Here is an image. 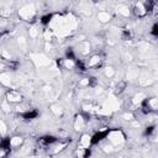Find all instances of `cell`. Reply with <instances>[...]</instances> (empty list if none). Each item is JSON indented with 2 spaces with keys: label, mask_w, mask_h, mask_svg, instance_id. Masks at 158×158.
<instances>
[{
  "label": "cell",
  "mask_w": 158,
  "mask_h": 158,
  "mask_svg": "<svg viewBox=\"0 0 158 158\" xmlns=\"http://www.w3.org/2000/svg\"><path fill=\"white\" fill-rule=\"evenodd\" d=\"M110 14L109 12H106V11H100L99 14H98V20H99L100 22H103V24H105V22H108L110 21Z\"/></svg>",
  "instance_id": "277c9868"
},
{
  "label": "cell",
  "mask_w": 158,
  "mask_h": 158,
  "mask_svg": "<svg viewBox=\"0 0 158 158\" xmlns=\"http://www.w3.org/2000/svg\"><path fill=\"white\" fill-rule=\"evenodd\" d=\"M100 62V57L99 56H94V57H91V59L89 61V66L93 67V66H95V64H98Z\"/></svg>",
  "instance_id": "30bf717a"
},
{
  "label": "cell",
  "mask_w": 158,
  "mask_h": 158,
  "mask_svg": "<svg viewBox=\"0 0 158 158\" xmlns=\"http://www.w3.org/2000/svg\"><path fill=\"white\" fill-rule=\"evenodd\" d=\"M83 126H84V120H83L82 116H78L76 120V128L77 130H82Z\"/></svg>",
  "instance_id": "9c48e42d"
},
{
  "label": "cell",
  "mask_w": 158,
  "mask_h": 158,
  "mask_svg": "<svg viewBox=\"0 0 158 158\" xmlns=\"http://www.w3.org/2000/svg\"><path fill=\"white\" fill-rule=\"evenodd\" d=\"M115 74V71L111 67H109V68H106V71H105V76L106 77H109V78H111Z\"/></svg>",
  "instance_id": "7c38bea8"
},
{
  "label": "cell",
  "mask_w": 158,
  "mask_h": 158,
  "mask_svg": "<svg viewBox=\"0 0 158 158\" xmlns=\"http://www.w3.org/2000/svg\"><path fill=\"white\" fill-rule=\"evenodd\" d=\"M146 12H147V8H146L145 5H143L142 3L136 4V14H137V15L142 16V15H145Z\"/></svg>",
  "instance_id": "5b68a950"
},
{
  "label": "cell",
  "mask_w": 158,
  "mask_h": 158,
  "mask_svg": "<svg viewBox=\"0 0 158 158\" xmlns=\"http://www.w3.org/2000/svg\"><path fill=\"white\" fill-rule=\"evenodd\" d=\"M91 143V137L89 135H83L80 138V142H79V148H83V150H88Z\"/></svg>",
  "instance_id": "3957f363"
},
{
  "label": "cell",
  "mask_w": 158,
  "mask_h": 158,
  "mask_svg": "<svg viewBox=\"0 0 158 158\" xmlns=\"http://www.w3.org/2000/svg\"><path fill=\"white\" fill-rule=\"evenodd\" d=\"M108 138H109L111 145H114V146L121 145V143L124 142V135L120 131H111L108 135Z\"/></svg>",
  "instance_id": "6da1fadb"
},
{
  "label": "cell",
  "mask_w": 158,
  "mask_h": 158,
  "mask_svg": "<svg viewBox=\"0 0 158 158\" xmlns=\"http://www.w3.org/2000/svg\"><path fill=\"white\" fill-rule=\"evenodd\" d=\"M148 105L151 109H158V99H151L148 101Z\"/></svg>",
  "instance_id": "8fae6325"
},
{
  "label": "cell",
  "mask_w": 158,
  "mask_h": 158,
  "mask_svg": "<svg viewBox=\"0 0 158 158\" xmlns=\"http://www.w3.org/2000/svg\"><path fill=\"white\" fill-rule=\"evenodd\" d=\"M8 98H9V101H19V100H21V95L20 94H17L16 91H10L8 94Z\"/></svg>",
  "instance_id": "8992f818"
},
{
  "label": "cell",
  "mask_w": 158,
  "mask_h": 158,
  "mask_svg": "<svg viewBox=\"0 0 158 158\" xmlns=\"http://www.w3.org/2000/svg\"><path fill=\"white\" fill-rule=\"evenodd\" d=\"M21 143H22V138L21 137H14V138H11V141H10V146L17 147V146H20Z\"/></svg>",
  "instance_id": "ba28073f"
},
{
  "label": "cell",
  "mask_w": 158,
  "mask_h": 158,
  "mask_svg": "<svg viewBox=\"0 0 158 158\" xmlns=\"http://www.w3.org/2000/svg\"><path fill=\"white\" fill-rule=\"evenodd\" d=\"M34 14H35L34 5H26L19 11V15L24 19V20H30V19L34 16Z\"/></svg>",
  "instance_id": "7a4b0ae2"
},
{
  "label": "cell",
  "mask_w": 158,
  "mask_h": 158,
  "mask_svg": "<svg viewBox=\"0 0 158 158\" xmlns=\"http://www.w3.org/2000/svg\"><path fill=\"white\" fill-rule=\"evenodd\" d=\"M37 29H36V27H32V29L30 30V35L32 36V37H35L36 35H37V31H36Z\"/></svg>",
  "instance_id": "5bb4252c"
},
{
  "label": "cell",
  "mask_w": 158,
  "mask_h": 158,
  "mask_svg": "<svg viewBox=\"0 0 158 158\" xmlns=\"http://www.w3.org/2000/svg\"><path fill=\"white\" fill-rule=\"evenodd\" d=\"M117 11H119V14H121V15H124V16H128V15H130L128 8L124 6V5H120V6L117 8Z\"/></svg>",
  "instance_id": "52a82bcc"
},
{
  "label": "cell",
  "mask_w": 158,
  "mask_h": 158,
  "mask_svg": "<svg viewBox=\"0 0 158 158\" xmlns=\"http://www.w3.org/2000/svg\"><path fill=\"white\" fill-rule=\"evenodd\" d=\"M64 66H66L67 68H73V67H74V62H73V59H71V58L66 59V62H64Z\"/></svg>",
  "instance_id": "4fadbf2b"
}]
</instances>
